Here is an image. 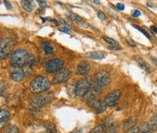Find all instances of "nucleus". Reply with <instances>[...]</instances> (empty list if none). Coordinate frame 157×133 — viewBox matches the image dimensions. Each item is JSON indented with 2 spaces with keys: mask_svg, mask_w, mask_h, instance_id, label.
I'll list each match as a JSON object with an SVG mask.
<instances>
[{
  "mask_svg": "<svg viewBox=\"0 0 157 133\" xmlns=\"http://www.w3.org/2000/svg\"><path fill=\"white\" fill-rule=\"evenodd\" d=\"M110 82V74L105 71H100L94 75V85H92L90 90L93 91L95 94H100L102 90L109 85Z\"/></svg>",
  "mask_w": 157,
  "mask_h": 133,
  "instance_id": "f257e3e1",
  "label": "nucleus"
},
{
  "mask_svg": "<svg viewBox=\"0 0 157 133\" xmlns=\"http://www.w3.org/2000/svg\"><path fill=\"white\" fill-rule=\"evenodd\" d=\"M51 83L50 81L45 77V76H37L35 79H33V81L30 83V91L33 93H39V92H43L47 91L50 88Z\"/></svg>",
  "mask_w": 157,
  "mask_h": 133,
  "instance_id": "f03ea898",
  "label": "nucleus"
},
{
  "mask_svg": "<svg viewBox=\"0 0 157 133\" xmlns=\"http://www.w3.org/2000/svg\"><path fill=\"white\" fill-rule=\"evenodd\" d=\"M28 53L24 50V49H17L16 51L13 52V54H11V65L14 68H20V67H24L27 57H28Z\"/></svg>",
  "mask_w": 157,
  "mask_h": 133,
  "instance_id": "7ed1b4c3",
  "label": "nucleus"
},
{
  "mask_svg": "<svg viewBox=\"0 0 157 133\" xmlns=\"http://www.w3.org/2000/svg\"><path fill=\"white\" fill-rule=\"evenodd\" d=\"M93 83L90 78H83L79 80L75 84V95L81 96L87 92L92 87Z\"/></svg>",
  "mask_w": 157,
  "mask_h": 133,
  "instance_id": "20e7f679",
  "label": "nucleus"
},
{
  "mask_svg": "<svg viewBox=\"0 0 157 133\" xmlns=\"http://www.w3.org/2000/svg\"><path fill=\"white\" fill-rule=\"evenodd\" d=\"M14 43L9 38L0 40V60H5L11 53Z\"/></svg>",
  "mask_w": 157,
  "mask_h": 133,
  "instance_id": "39448f33",
  "label": "nucleus"
},
{
  "mask_svg": "<svg viewBox=\"0 0 157 133\" xmlns=\"http://www.w3.org/2000/svg\"><path fill=\"white\" fill-rule=\"evenodd\" d=\"M71 77V72L68 68H62L58 72H56V75L54 76L53 83L55 84H60L63 83L67 82Z\"/></svg>",
  "mask_w": 157,
  "mask_h": 133,
  "instance_id": "423d86ee",
  "label": "nucleus"
},
{
  "mask_svg": "<svg viewBox=\"0 0 157 133\" xmlns=\"http://www.w3.org/2000/svg\"><path fill=\"white\" fill-rule=\"evenodd\" d=\"M63 65H64V61L62 59H59V58L53 59V60H50L46 63L45 71L48 73H53V72H58L60 69H62Z\"/></svg>",
  "mask_w": 157,
  "mask_h": 133,
  "instance_id": "0eeeda50",
  "label": "nucleus"
},
{
  "mask_svg": "<svg viewBox=\"0 0 157 133\" xmlns=\"http://www.w3.org/2000/svg\"><path fill=\"white\" fill-rule=\"evenodd\" d=\"M121 95H122V92L121 91L119 90H114L111 91L110 93H108L105 98V102L107 106H115L117 104V102H119L120 98H121Z\"/></svg>",
  "mask_w": 157,
  "mask_h": 133,
  "instance_id": "6e6552de",
  "label": "nucleus"
},
{
  "mask_svg": "<svg viewBox=\"0 0 157 133\" xmlns=\"http://www.w3.org/2000/svg\"><path fill=\"white\" fill-rule=\"evenodd\" d=\"M52 98V95H38L35 99H33L30 102L31 108H40L45 105Z\"/></svg>",
  "mask_w": 157,
  "mask_h": 133,
  "instance_id": "1a4fd4ad",
  "label": "nucleus"
},
{
  "mask_svg": "<svg viewBox=\"0 0 157 133\" xmlns=\"http://www.w3.org/2000/svg\"><path fill=\"white\" fill-rule=\"evenodd\" d=\"M102 126L104 128V131L107 133H118L120 131L118 123H116L114 121V120H113L112 118H108L102 124Z\"/></svg>",
  "mask_w": 157,
  "mask_h": 133,
  "instance_id": "9d476101",
  "label": "nucleus"
},
{
  "mask_svg": "<svg viewBox=\"0 0 157 133\" xmlns=\"http://www.w3.org/2000/svg\"><path fill=\"white\" fill-rule=\"evenodd\" d=\"M88 106H90L95 113L105 112V111H106V109H107V105L105 104V101L97 99V98H95L94 101H92L88 104Z\"/></svg>",
  "mask_w": 157,
  "mask_h": 133,
  "instance_id": "9b49d317",
  "label": "nucleus"
},
{
  "mask_svg": "<svg viewBox=\"0 0 157 133\" xmlns=\"http://www.w3.org/2000/svg\"><path fill=\"white\" fill-rule=\"evenodd\" d=\"M10 76L13 81L21 82L25 78V72L21 68H14L10 72Z\"/></svg>",
  "mask_w": 157,
  "mask_h": 133,
  "instance_id": "f8f14e48",
  "label": "nucleus"
},
{
  "mask_svg": "<svg viewBox=\"0 0 157 133\" xmlns=\"http://www.w3.org/2000/svg\"><path fill=\"white\" fill-rule=\"evenodd\" d=\"M90 72V65L87 62H81L76 66V72L79 75H86Z\"/></svg>",
  "mask_w": 157,
  "mask_h": 133,
  "instance_id": "ddd939ff",
  "label": "nucleus"
},
{
  "mask_svg": "<svg viewBox=\"0 0 157 133\" xmlns=\"http://www.w3.org/2000/svg\"><path fill=\"white\" fill-rule=\"evenodd\" d=\"M69 17H70V18H71L74 22L78 24L80 26L85 27V28H88V27H90L89 24H87V23L86 22V21L81 17H79L78 15L74 14V13H70V14H69Z\"/></svg>",
  "mask_w": 157,
  "mask_h": 133,
  "instance_id": "4468645a",
  "label": "nucleus"
},
{
  "mask_svg": "<svg viewBox=\"0 0 157 133\" xmlns=\"http://www.w3.org/2000/svg\"><path fill=\"white\" fill-rule=\"evenodd\" d=\"M86 57L93 59V60H102L105 58V53L102 51H94V52H89L85 54Z\"/></svg>",
  "mask_w": 157,
  "mask_h": 133,
  "instance_id": "2eb2a0df",
  "label": "nucleus"
},
{
  "mask_svg": "<svg viewBox=\"0 0 157 133\" xmlns=\"http://www.w3.org/2000/svg\"><path fill=\"white\" fill-rule=\"evenodd\" d=\"M103 39H104L106 43H108V44H110V46L108 47L109 49H114V50H121V49H122V47L119 45L118 42H117L116 40L111 38V37L105 36H105H103Z\"/></svg>",
  "mask_w": 157,
  "mask_h": 133,
  "instance_id": "dca6fc26",
  "label": "nucleus"
},
{
  "mask_svg": "<svg viewBox=\"0 0 157 133\" xmlns=\"http://www.w3.org/2000/svg\"><path fill=\"white\" fill-rule=\"evenodd\" d=\"M41 46H42V49L43 51L45 52V54L46 55H50L54 53V47L53 45L48 43V42H42L41 43Z\"/></svg>",
  "mask_w": 157,
  "mask_h": 133,
  "instance_id": "f3484780",
  "label": "nucleus"
},
{
  "mask_svg": "<svg viewBox=\"0 0 157 133\" xmlns=\"http://www.w3.org/2000/svg\"><path fill=\"white\" fill-rule=\"evenodd\" d=\"M136 59V61H137V63H138V65L141 66L142 69H144V71H146L147 72H152V69H151V67L150 65L144 61V60H143L142 58H140V57H136L135 58Z\"/></svg>",
  "mask_w": 157,
  "mask_h": 133,
  "instance_id": "a211bd4d",
  "label": "nucleus"
},
{
  "mask_svg": "<svg viewBox=\"0 0 157 133\" xmlns=\"http://www.w3.org/2000/svg\"><path fill=\"white\" fill-rule=\"evenodd\" d=\"M34 1H21V5H22L23 8L27 11V12H32L34 9Z\"/></svg>",
  "mask_w": 157,
  "mask_h": 133,
  "instance_id": "6ab92c4d",
  "label": "nucleus"
},
{
  "mask_svg": "<svg viewBox=\"0 0 157 133\" xmlns=\"http://www.w3.org/2000/svg\"><path fill=\"white\" fill-rule=\"evenodd\" d=\"M148 128H149L151 131H156V116H155V117L150 120V122L148 123Z\"/></svg>",
  "mask_w": 157,
  "mask_h": 133,
  "instance_id": "aec40b11",
  "label": "nucleus"
},
{
  "mask_svg": "<svg viewBox=\"0 0 157 133\" xmlns=\"http://www.w3.org/2000/svg\"><path fill=\"white\" fill-rule=\"evenodd\" d=\"M135 121H136V120H135V118H131V119H129V120H127L126 121H125V123H124V128H132L133 126H135Z\"/></svg>",
  "mask_w": 157,
  "mask_h": 133,
  "instance_id": "412c9836",
  "label": "nucleus"
},
{
  "mask_svg": "<svg viewBox=\"0 0 157 133\" xmlns=\"http://www.w3.org/2000/svg\"><path fill=\"white\" fill-rule=\"evenodd\" d=\"M9 117V113L8 111L6 110H0V120H7Z\"/></svg>",
  "mask_w": 157,
  "mask_h": 133,
  "instance_id": "4be33fe9",
  "label": "nucleus"
},
{
  "mask_svg": "<svg viewBox=\"0 0 157 133\" xmlns=\"http://www.w3.org/2000/svg\"><path fill=\"white\" fill-rule=\"evenodd\" d=\"M104 132V128H103V126H102V124L101 125H98V126H96L95 128H94L89 133H103Z\"/></svg>",
  "mask_w": 157,
  "mask_h": 133,
  "instance_id": "5701e85b",
  "label": "nucleus"
},
{
  "mask_svg": "<svg viewBox=\"0 0 157 133\" xmlns=\"http://www.w3.org/2000/svg\"><path fill=\"white\" fill-rule=\"evenodd\" d=\"M67 92L69 95L71 94V91H73V93L75 95V85H74L73 83H69L67 87Z\"/></svg>",
  "mask_w": 157,
  "mask_h": 133,
  "instance_id": "b1692460",
  "label": "nucleus"
},
{
  "mask_svg": "<svg viewBox=\"0 0 157 133\" xmlns=\"http://www.w3.org/2000/svg\"><path fill=\"white\" fill-rule=\"evenodd\" d=\"M6 133H19V130H18V128L17 126L12 125V126L9 127V129L6 131Z\"/></svg>",
  "mask_w": 157,
  "mask_h": 133,
  "instance_id": "393cba45",
  "label": "nucleus"
},
{
  "mask_svg": "<svg viewBox=\"0 0 157 133\" xmlns=\"http://www.w3.org/2000/svg\"><path fill=\"white\" fill-rule=\"evenodd\" d=\"M139 132V128L137 126H133L132 128H130L125 133H138Z\"/></svg>",
  "mask_w": 157,
  "mask_h": 133,
  "instance_id": "a878e982",
  "label": "nucleus"
},
{
  "mask_svg": "<svg viewBox=\"0 0 157 133\" xmlns=\"http://www.w3.org/2000/svg\"><path fill=\"white\" fill-rule=\"evenodd\" d=\"M97 17H98V18H100L101 20H105V19H106V16H105V13H103L102 11H98Z\"/></svg>",
  "mask_w": 157,
  "mask_h": 133,
  "instance_id": "bb28decb",
  "label": "nucleus"
},
{
  "mask_svg": "<svg viewBox=\"0 0 157 133\" xmlns=\"http://www.w3.org/2000/svg\"><path fill=\"white\" fill-rule=\"evenodd\" d=\"M134 26H135V28H137L138 30H140V31H141V32H142V33H143V34H144V35L145 36H147L148 38H151V36H150V35H149V34L147 33V31H144V30L143 28H141V27H138V26H136V25H134Z\"/></svg>",
  "mask_w": 157,
  "mask_h": 133,
  "instance_id": "cd10ccee",
  "label": "nucleus"
},
{
  "mask_svg": "<svg viewBox=\"0 0 157 133\" xmlns=\"http://www.w3.org/2000/svg\"><path fill=\"white\" fill-rule=\"evenodd\" d=\"M59 31H61V32H64V33H67V34H71V30L68 28L67 26H63V27H60V28H59Z\"/></svg>",
  "mask_w": 157,
  "mask_h": 133,
  "instance_id": "c85d7f7f",
  "label": "nucleus"
},
{
  "mask_svg": "<svg viewBox=\"0 0 157 133\" xmlns=\"http://www.w3.org/2000/svg\"><path fill=\"white\" fill-rule=\"evenodd\" d=\"M6 122H7V120H0V129H3L5 127V125L6 124Z\"/></svg>",
  "mask_w": 157,
  "mask_h": 133,
  "instance_id": "c756f323",
  "label": "nucleus"
},
{
  "mask_svg": "<svg viewBox=\"0 0 157 133\" xmlns=\"http://www.w3.org/2000/svg\"><path fill=\"white\" fill-rule=\"evenodd\" d=\"M116 7H117L118 9H120V10H124V6L122 3H118V4H116Z\"/></svg>",
  "mask_w": 157,
  "mask_h": 133,
  "instance_id": "7c9ffc66",
  "label": "nucleus"
},
{
  "mask_svg": "<svg viewBox=\"0 0 157 133\" xmlns=\"http://www.w3.org/2000/svg\"><path fill=\"white\" fill-rule=\"evenodd\" d=\"M140 15H141V13H140L139 10H135V12L133 13V17H139Z\"/></svg>",
  "mask_w": 157,
  "mask_h": 133,
  "instance_id": "2f4dec72",
  "label": "nucleus"
},
{
  "mask_svg": "<svg viewBox=\"0 0 157 133\" xmlns=\"http://www.w3.org/2000/svg\"><path fill=\"white\" fill-rule=\"evenodd\" d=\"M37 3H38L41 6H46V2H45V1H37Z\"/></svg>",
  "mask_w": 157,
  "mask_h": 133,
  "instance_id": "473e14b6",
  "label": "nucleus"
},
{
  "mask_svg": "<svg viewBox=\"0 0 157 133\" xmlns=\"http://www.w3.org/2000/svg\"><path fill=\"white\" fill-rule=\"evenodd\" d=\"M127 42L129 43V44H130V45H133V46H135V43H134V42H133V41H131V40H129V39H128V40H127Z\"/></svg>",
  "mask_w": 157,
  "mask_h": 133,
  "instance_id": "72a5a7b5",
  "label": "nucleus"
},
{
  "mask_svg": "<svg viewBox=\"0 0 157 133\" xmlns=\"http://www.w3.org/2000/svg\"><path fill=\"white\" fill-rule=\"evenodd\" d=\"M152 30H153V31H154L155 33H156V32H157L156 26H155V25H153V26H152Z\"/></svg>",
  "mask_w": 157,
  "mask_h": 133,
  "instance_id": "f704fd0d",
  "label": "nucleus"
},
{
  "mask_svg": "<svg viewBox=\"0 0 157 133\" xmlns=\"http://www.w3.org/2000/svg\"><path fill=\"white\" fill-rule=\"evenodd\" d=\"M5 3H6V6H7V7L11 8V6H10V3H9V2H7V1H5Z\"/></svg>",
  "mask_w": 157,
  "mask_h": 133,
  "instance_id": "c9c22d12",
  "label": "nucleus"
},
{
  "mask_svg": "<svg viewBox=\"0 0 157 133\" xmlns=\"http://www.w3.org/2000/svg\"><path fill=\"white\" fill-rule=\"evenodd\" d=\"M72 133H83V131H80V130H77V131H75L74 132Z\"/></svg>",
  "mask_w": 157,
  "mask_h": 133,
  "instance_id": "e433bc0d",
  "label": "nucleus"
},
{
  "mask_svg": "<svg viewBox=\"0 0 157 133\" xmlns=\"http://www.w3.org/2000/svg\"><path fill=\"white\" fill-rule=\"evenodd\" d=\"M94 3L96 4V5H100V2L99 1H94Z\"/></svg>",
  "mask_w": 157,
  "mask_h": 133,
  "instance_id": "4c0bfd02",
  "label": "nucleus"
},
{
  "mask_svg": "<svg viewBox=\"0 0 157 133\" xmlns=\"http://www.w3.org/2000/svg\"><path fill=\"white\" fill-rule=\"evenodd\" d=\"M143 133H152L151 131H144V132H143Z\"/></svg>",
  "mask_w": 157,
  "mask_h": 133,
  "instance_id": "58836bf2",
  "label": "nucleus"
},
{
  "mask_svg": "<svg viewBox=\"0 0 157 133\" xmlns=\"http://www.w3.org/2000/svg\"><path fill=\"white\" fill-rule=\"evenodd\" d=\"M40 133H50L49 131H45V132H40Z\"/></svg>",
  "mask_w": 157,
  "mask_h": 133,
  "instance_id": "ea45409f",
  "label": "nucleus"
},
{
  "mask_svg": "<svg viewBox=\"0 0 157 133\" xmlns=\"http://www.w3.org/2000/svg\"><path fill=\"white\" fill-rule=\"evenodd\" d=\"M0 133H1V132H0Z\"/></svg>",
  "mask_w": 157,
  "mask_h": 133,
  "instance_id": "a19ab883",
  "label": "nucleus"
}]
</instances>
